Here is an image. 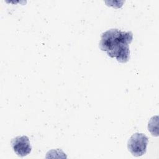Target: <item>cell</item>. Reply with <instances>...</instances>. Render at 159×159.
<instances>
[{
	"mask_svg": "<svg viewBox=\"0 0 159 159\" xmlns=\"http://www.w3.org/2000/svg\"><path fill=\"white\" fill-rule=\"evenodd\" d=\"M11 145L14 152L19 157H25L31 152L32 147L29 139L27 136H17L11 140Z\"/></svg>",
	"mask_w": 159,
	"mask_h": 159,
	"instance_id": "3",
	"label": "cell"
},
{
	"mask_svg": "<svg viewBox=\"0 0 159 159\" xmlns=\"http://www.w3.org/2000/svg\"><path fill=\"white\" fill-rule=\"evenodd\" d=\"M148 141V138L145 135L140 133H135L130 137L128 141V149L134 156H142L147 151Z\"/></svg>",
	"mask_w": 159,
	"mask_h": 159,
	"instance_id": "2",
	"label": "cell"
},
{
	"mask_svg": "<svg viewBox=\"0 0 159 159\" xmlns=\"http://www.w3.org/2000/svg\"><path fill=\"white\" fill-rule=\"evenodd\" d=\"M132 39L133 34L131 32L111 29L101 35L99 48L106 52L110 57L116 58L119 62L126 63L130 58L129 45Z\"/></svg>",
	"mask_w": 159,
	"mask_h": 159,
	"instance_id": "1",
	"label": "cell"
}]
</instances>
